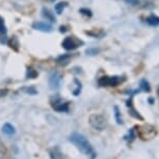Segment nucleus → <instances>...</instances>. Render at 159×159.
Returning <instances> with one entry per match:
<instances>
[{
	"mask_svg": "<svg viewBox=\"0 0 159 159\" xmlns=\"http://www.w3.org/2000/svg\"><path fill=\"white\" fill-rule=\"evenodd\" d=\"M43 17L46 18L50 22H55L54 15H53V13H51V11H49L48 8H43Z\"/></svg>",
	"mask_w": 159,
	"mask_h": 159,
	"instance_id": "nucleus-12",
	"label": "nucleus"
},
{
	"mask_svg": "<svg viewBox=\"0 0 159 159\" xmlns=\"http://www.w3.org/2000/svg\"><path fill=\"white\" fill-rule=\"evenodd\" d=\"M149 103H150V104H154V99L150 97V98H149Z\"/></svg>",
	"mask_w": 159,
	"mask_h": 159,
	"instance_id": "nucleus-26",
	"label": "nucleus"
},
{
	"mask_svg": "<svg viewBox=\"0 0 159 159\" xmlns=\"http://www.w3.org/2000/svg\"><path fill=\"white\" fill-rule=\"evenodd\" d=\"M49 1H54V0H49Z\"/></svg>",
	"mask_w": 159,
	"mask_h": 159,
	"instance_id": "nucleus-28",
	"label": "nucleus"
},
{
	"mask_svg": "<svg viewBox=\"0 0 159 159\" xmlns=\"http://www.w3.org/2000/svg\"><path fill=\"white\" fill-rule=\"evenodd\" d=\"M124 1L126 2L127 4H129V5H137L139 3V0H124Z\"/></svg>",
	"mask_w": 159,
	"mask_h": 159,
	"instance_id": "nucleus-23",
	"label": "nucleus"
},
{
	"mask_svg": "<svg viewBox=\"0 0 159 159\" xmlns=\"http://www.w3.org/2000/svg\"><path fill=\"white\" fill-rule=\"evenodd\" d=\"M80 13L82 15H84V16H88V17H91L92 16V11L88 10V8H80Z\"/></svg>",
	"mask_w": 159,
	"mask_h": 159,
	"instance_id": "nucleus-22",
	"label": "nucleus"
},
{
	"mask_svg": "<svg viewBox=\"0 0 159 159\" xmlns=\"http://www.w3.org/2000/svg\"><path fill=\"white\" fill-rule=\"evenodd\" d=\"M23 91L25 92L26 94H29V95H35V94H38V91L34 88H25V89H23Z\"/></svg>",
	"mask_w": 159,
	"mask_h": 159,
	"instance_id": "nucleus-20",
	"label": "nucleus"
},
{
	"mask_svg": "<svg viewBox=\"0 0 159 159\" xmlns=\"http://www.w3.org/2000/svg\"><path fill=\"white\" fill-rule=\"evenodd\" d=\"M135 137H136V134L134 133V129H130V130H129V132H128L127 135H125V139H126V140H128L129 143H131L132 140L135 139Z\"/></svg>",
	"mask_w": 159,
	"mask_h": 159,
	"instance_id": "nucleus-18",
	"label": "nucleus"
},
{
	"mask_svg": "<svg viewBox=\"0 0 159 159\" xmlns=\"http://www.w3.org/2000/svg\"><path fill=\"white\" fill-rule=\"evenodd\" d=\"M0 32L1 34H7V27H5L4 21L1 17H0Z\"/></svg>",
	"mask_w": 159,
	"mask_h": 159,
	"instance_id": "nucleus-21",
	"label": "nucleus"
},
{
	"mask_svg": "<svg viewBox=\"0 0 159 159\" xmlns=\"http://www.w3.org/2000/svg\"><path fill=\"white\" fill-rule=\"evenodd\" d=\"M38 76V72L34 71V69L29 68L27 70V74H26V77L27 78H35Z\"/></svg>",
	"mask_w": 159,
	"mask_h": 159,
	"instance_id": "nucleus-19",
	"label": "nucleus"
},
{
	"mask_svg": "<svg viewBox=\"0 0 159 159\" xmlns=\"http://www.w3.org/2000/svg\"><path fill=\"white\" fill-rule=\"evenodd\" d=\"M156 129L151 125H145L142 127H139V135L143 140L152 139L156 135Z\"/></svg>",
	"mask_w": 159,
	"mask_h": 159,
	"instance_id": "nucleus-4",
	"label": "nucleus"
},
{
	"mask_svg": "<svg viewBox=\"0 0 159 159\" xmlns=\"http://www.w3.org/2000/svg\"><path fill=\"white\" fill-rule=\"evenodd\" d=\"M146 22L151 26H157L159 25V17L156 16H151L146 19Z\"/></svg>",
	"mask_w": 159,
	"mask_h": 159,
	"instance_id": "nucleus-14",
	"label": "nucleus"
},
{
	"mask_svg": "<svg viewBox=\"0 0 159 159\" xmlns=\"http://www.w3.org/2000/svg\"><path fill=\"white\" fill-rule=\"evenodd\" d=\"M89 125L96 130L102 131L106 128L107 121L102 115H92L89 116Z\"/></svg>",
	"mask_w": 159,
	"mask_h": 159,
	"instance_id": "nucleus-3",
	"label": "nucleus"
},
{
	"mask_svg": "<svg viewBox=\"0 0 159 159\" xmlns=\"http://www.w3.org/2000/svg\"><path fill=\"white\" fill-rule=\"evenodd\" d=\"M139 88H140V89H143V91H145V92H147V93H149L150 91H151V89H150L149 82L147 81V80H145V79H143L142 81H140V83H139Z\"/></svg>",
	"mask_w": 159,
	"mask_h": 159,
	"instance_id": "nucleus-16",
	"label": "nucleus"
},
{
	"mask_svg": "<svg viewBox=\"0 0 159 159\" xmlns=\"http://www.w3.org/2000/svg\"><path fill=\"white\" fill-rule=\"evenodd\" d=\"M115 116H116V121L119 125L123 124V120H122V116L121 112H120V109L118 106H115Z\"/></svg>",
	"mask_w": 159,
	"mask_h": 159,
	"instance_id": "nucleus-17",
	"label": "nucleus"
},
{
	"mask_svg": "<svg viewBox=\"0 0 159 159\" xmlns=\"http://www.w3.org/2000/svg\"><path fill=\"white\" fill-rule=\"evenodd\" d=\"M32 27L37 30L43 31V32H51L52 31V26L48 23H44V22H35L34 23Z\"/></svg>",
	"mask_w": 159,
	"mask_h": 159,
	"instance_id": "nucleus-8",
	"label": "nucleus"
},
{
	"mask_svg": "<svg viewBox=\"0 0 159 159\" xmlns=\"http://www.w3.org/2000/svg\"><path fill=\"white\" fill-rule=\"evenodd\" d=\"M127 107L129 108V113L131 115V116H133L134 119H137V120H140V121H143V116L139 115V111L134 108L133 105H132V99L130 98L129 100L127 101Z\"/></svg>",
	"mask_w": 159,
	"mask_h": 159,
	"instance_id": "nucleus-9",
	"label": "nucleus"
},
{
	"mask_svg": "<svg viewBox=\"0 0 159 159\" xmlns=\"http://www.w3.org/2000/svg\"><path fill=\"white\" fill-rule=\"evenodd\" d=\"M69 139L83 155H93V159L95 158L96 154L93 150V147L85 136H83L82 134L78 133V132H74L70 135Z\"/></svg>",
	"mask_w": 159,
	"mask_h": 159,
	"instance_id": "nucleus-1",
	"label": "nucleus"
},
{
	"mask_svg": "<svg viewBox=\"0 0 159 159\" xmlns=\"http://www.w3.org/2000/svg\"><path fill=\"white\" fill-rule=\"evenodd\" d=\"M61 83V74L58 72H52L49 77V86L51 89H57Z\"/></svg>",
	"mask_w": 159,
	"mask_h": 159,
	"instance_id": "nucleus-6",
	"label": "nucleus"
},
{
	"mask_svg": "<svg viewBox=\"0 0 159 159\" xmlns=\"http://www.w3.org/2000/svg\"><path fill=\"white\" fill-rule=\"evenodd\" d=\"M50 154V158L51 159H64V155H62V152L61 151V149L58 147H54L49 151Z\"/></svg>",
	"mask_w": 159,
	"mask_h": 159,
	"instance_id": "nucleus-10",
	"label": "nucleus"
},
{
	"mask_svg": "<svg viewBox=\"0 0 159 159\" xmlns=\"http://www.w3.org/2000/svg\"><path fill=\"white\" fill-rule=\"evenodd\" d=\"M7 94V91H4V89H0V97H3L4 95Z\"/></svg>",
	"mask_w": 159,
	"mask_h": 159,
	"instance_id": "nucleus-25",
	"label": "nucleus"
},
{
	"mask_svg": "<svg viewBox=\"0 0 159 159\" xmlns=\"http://www.w3.org/2000/svg\"><path fill=\"white\" fill-rule=\"evenodd\" d=\"M67 5H68V2L67 1H64V2H59V3L57 4H55V7H54V10L56 11V14H58V15H61L62 11H64V10L66 7H67Z\"/></svg>",
	"mask_w": 159,
	"mask_h": 159,
	"instance_id": "nucleus-13",
	"label": "nucleus"
},
{
	"mask_svg": "<svg viewBox=\"0 0 159 159\" xmlns=\"http://www.w3.org/2000/svg\"><path fill=\"white\" fill-rule=\"evenodd\" d=\"M124 77L121 76H104L101 77L100 79L98 80V84L102 86V88H105V86H118L121 84L122 82H124Z\"/></svg>",
	"mask_w": 159,
	"mask_h": 159,
	"instance_id": "nucleus-2",
	"label": "nucleus"
},
{
	"mask_svg": "<svg viewBox=\"0 0 159 159\" xmlns=\"http://www.w3.org/2000/svg\"><path fill=\"white\" fill-rule=\"evenodd\" d=\"M99 52V49H88L86 50V54L89 55H95Z\"/></svg>",
	"mask_w": 159,
	"mask_h": 159,
	"instance_id": "nucleus-24",
	"label": "nucleus"
},
{
	"mask_svg": "<svg viewBox=\"0 0 159 159\" xmlns=\"http://www.w3.org/2000/svg\"><path fill=\"white\" fill-rule=\"evenodd\" d=\"M74 83L76 84V88H75V89H73V92L72 93H73L74 96H79V94L81 93V89H82V84L78 79H75Z\"/></svg>",
	"mask_w": 159,
	"mask_h": 159,
	"instance_id": "nucleus-15",
	"label": "nucleus"
},
{
	"mask_svg": "<svg viewBox=\"0 0 159 159\" xmlns=\"http://www.w3.org/2000/svg\"><path fill=\"white\" fill-rule=\"evenodd\" d=\"M2 132H3L4 134H7V135H13V134L16 133V130H15V127L13 125L7 123V124H4L3 127H2Z\"/></svg>",
	"mask_w": 159,
	"mask_h": 159,
	"instance_id": "nucleus-11",
	"label": "nucleus"
},
{
	"mask_svg": "<svg viewBox=\"0 0 159 159\" xmlns=\"http://www.w3.org/2000/svg\"><path fill=\"white\" fill-rule=\"evenodd\" d=\"M158 95H159V88H158Z\"/></svg>",
	"mask_w": 159,
	"mask_h": 159,
	"instance_id": "nucleus-27",
	"label": "nucleus"
},
{
	"mask_svg": "<svg viewBox=\"0 0 159 159\" xmlns=\"http://www.w3.org/2000/svg\"><path fill=\"white\" fill-rule=\"evenodd\" d=\"M82 42L76 40L73 37H68L66 38L64 42H62L61 46L65 48L66 50H74L76 49L77 47H79V45H81Z\"/></svg>",
	"mask_w": 159,
	"mask_h": 159,
	"instance_id": "nucleus-7",
	"label": "nucleus"
},
{
	"mask_svg": "<svg viewBox=\"0 0 159 159\" xmlns=\"http://www.w3.org/2000/svg\"><path fill=\"white\" fill-rule=\"evenodd\" d=\"M51 105H52L53 109L58 112H68L69 111V103L68 102H64L62 99L59 97H52L51 98Z\"/></svg>",
	"mask_w": 159,
	"mask_h": 159,
	"instance_id": "nucleus-5",
	"label": "nucleus"
}]
</instances>
